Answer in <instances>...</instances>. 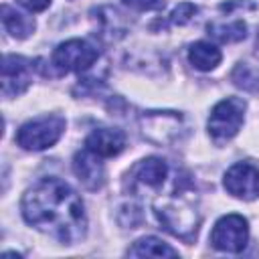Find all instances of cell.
<instances>
[{
  "instance_id": "obj_1",
  "label": "cell",
  "mask_w": 259,
  "mask_h": 259,
  "mask_svg": "<svg viewBox=\"0 0 259 259\" xmlns=\"http://www.w3.org/2000/svg\"><path fill=\"white\" fill-rule=\"evenodd\" d=\"M20 208L24 221L32 229L57 239L59 243L73 245L87 233L83 200L61 178H40L24 192Z\"/></svg>"
},
{
  "instance_id": "obj_2",
  "label": "cell",
  "mask_w": 259,
  "mask_h": 259,
  "mask_svg": "<svg viewBox=\"0 0 259 259\" xmlns=\"http://www.w3.org/2000/svg\"><path fill=\"white\" fill-rule=\"evenodd\" d=\"M245 109L247 103L241 97H225L212 107L206 127L214 144H225L239 134L245 119Z\"/></svg>"
},
{
  "instance_id": "obj_3",
  "label": "cell",
  "mask_w": 259,
  "mask_h": 259,
  "mask_svg": "<svg viewBox=\"0 0 259 259\" xmlns=\"http://www.w3.org/2000/svg\"><path fill=\"white\" fill-rule=\"evenodd\" d=\"M154 212H156V219L160 221V225L168 233H172L174 237H180L184 241H190L196 235L198 214L186 202L184 194H180L176 198H170V200H166L162 204L158 202L154 206Z\"/></svg>"
},
{
  "instance_id": "obj_4",
  "label": "cell",
  "mask_w": 259,
  "mask_h": 259,
  "mask_svg": "<svg viewBox=\"0 0 259 259\" xmlns=\"http://www.w3.org/2000/svg\"><path fill=\"white\" fill-rule=\"evenodd\" d=\"M65 132V119L61 115H42L20 125L16 132V144L30 152H40L55 146Z\"/></svg>"
},
{
  "instance_id": "obj_5",
  "label": "cell",
  "mask_w": 259,
  "mask_h": 259,
  "mask_svg": "<svg viewBox=\"0 0 259 259\" xmlns=\"http://www.w3.org/2000/svg\"><path fill=\"white\" fill-rule=\"evenodd\" d=\"M249 241V225L241 214H225L221 217L210 231V245L217 251L225 253H241Z\"/></svg>"
},
{
  "instance_id": "obj_6",
  "label": "cell",
  "mask_w": 259,
  "mask_h": 259,
  "mask_svg": "<svg viewBox=\"0 0 259 259\" xmlns=\"http://www.w3.org/2000/svg\"><path fill=\"white\" fill-rule=\"evenodd\" d=\"M97 49L81 38H71L61 42L51 57V65L57 73H71V71H85L97 61Z\"/></svg>"
},
{
  "instance_id": "obj_7",
  "label": "cell",
  "mask_w": 259,
  "mask_h": 259,
  "mask_svg": "<svg viewBox=\"0 0 259 259\" xmlns=\"http://www.w3.org/2000/svg\"><path fill=\"white\" fill-rule=\"evenodd\" d=\"M223 184L229 194L241 200H255L259 196V168L251 162H237L225 172Z\"/></svg>"
},
{
  "instance_id": "obj_8",
  "label": "cell",
  "mask_w": 259,
  "mask_h": 259,
  "mask_svg": "<svg viewBox=\"0 0 259 259\" xmlns=\"http://www.w3.org/2000/svg\"><path fill=\"white\" fill-rule=\"evenodd\" d=\"M182 115L176 111H144L142 134L154 144H168L178 138Z\"/></svg>"
},
{
  "instance_id": "obj_9",
  "label": "cell",
  "mask_w": 259,
  "mask_h": 259,
  "mask_svg": "<svg viewBox=\"0 0 259 259\" xmlns=\"http://www.w3.org/2000/svg\"><path fill=\"white\" fill-rule=\"evenodd\" d=\"M32 79V63L18 55H4L2 61V95L16 97L24 93Z\"/></svg>"
},
{
  "instance_id": "obj_10",
  "label": "cell",
  "mask_w": 259,
  "mask_h": 259,
  "mask_svg": "<svg viewBox=\"0 0 259 259\" xmlns=\"http://www.w3.org/2000/svg\"><path fill=\"white\" fill-rule=\"evenodd\" d=\"M73 172L79 178V182L89 190H99L105 184V166L101 162V156L87 148L75 154Z\"/></svg>"
},
{
  "instance_id": "obj_11",
  "label": "cell",
  "mask_w": 259,
  "mask_h": 259,
  "mask_svg": "<svg viewBox=\"0 0 259 259\" xmlns=\"http://www.w3.org/2000/svg\"><path fill=\"white\" fill-rule=\"evenodd\" d=\"M168 176V164L162 158L150 156L138 162L130 172V188H158Z\"/></svg>"
},
{
  "instance_id": "obj_12",
  "label": "cell",
  "mask_w": 259,
  "mask_h": 259,
  "mask_svg": "<svg viewBox=\"0 0 259 259\" xmlns=\"http://www.w3.org/2000/svg\"><path fill=\"white\" fill-rule=\"evenodd\" d=\"M85 148L95 152L101 158L117 156L125 148V134L117 127H95L87 136Z\"/></svg>"
},
{
  "instance_id": "obj_13",
  "label": "cell",
  "mask_w": 259,
  "mask_h": 259,
  "mask_svg": "<svg viewBox=\"0 0 259 259\" xmlns=\"http://www.w3.org/2000/svg\"><path fill=\"white\" fill-rule=\"evenodd\" d=\"M221 59H223L221 51L214 45L204 42V40H198V42L190 45V49H188V61L198 71H210V69H214L221 63Z\"/></svg>"
},
{
  "instance_id": "obj_14",
  "label": "cell",
  "mask_w": 259,
  "mask_h": 259,
  "mask_svg": "<svg viewBox=\"0 0 259 259\" xmlns=\"http://www.w3.org/2000/svg\"><path fill=\"white\" fill-rule=\"evenodd\" d=\"M127 255L132 257H178V251L172 249L168 243H164L158 237H142L138 239L130 249Z\"/></svg>"
},
{
  "instance_id": "obj_15",
  "label": "cell",
  "mask_w": 259,
  "mask_h": 259,
  "mask_svg": "<svg viewBox=\"0 0 259 259\" xmlns=\"http://www.w3.org/2000/svg\"><path fill=\"white\" fill-rule=\"evenodd\" d=\"M2 24H4L6 32H10V36H14V38H26L34 30V20L30 16L10 8L8 4L2 6Z\"/></svg>"
},
{
  "instance_id": "obj_16",
  "label": "cell",
  "mask_w": 259,
  "mask_h": 259,
  "mask_svg": "<svg viewBox=\"0 0 259 259\" xmlns=\"http://www.w3.org/2000/svg\"><path fill=\"white\" fill-rule=\"evenodd\" d=\"M206 30L221 42H239L247 36V24L243 20H212L206 24Z\"/></svg>"
},
{
  "instance_id": "obj_17",
  "label": "cell",
  "mask_w": 259,
  "mask_h": 259,
  "mask_svg": "<svg viewBox=\"0 0 259 259\" xmlns=\"http://www.w3.org/2000/svg\"><path fill=\"white\" fill-rule=\"evenodd\" d=\"M231 79L237 87L245 89V91H253V93H259V71L255 67H251L249 63H239L233 73H231Z\"/></svg>"
},
{
  "instance_id": "obj_18",
  "label": "cell",
  "mask_w": 259,
  "mask_h": 259,
  "mask_svg": "<svg viewBox=\"0 0 259 259\" xmlns=\"http://www.w3.org/2000/svg\"><path fill=\"white\" fill-rule=\"evenodd\" d=\"M194 14H196V6H194V4H188V2H182V4H178V6L170 12V22L182 26V24L190 22V18H192Z\"/></svg>"
},
{
  "instance_id": "obj_19",
  "label": "cell",
  "mask_w": 259,
  "mask_h": 259,
  "mask_svg": "<svg viewBox=\"0 0 259 259\" xmlns=\"http://www.w3.org/2000/svg\"><path fill=\"white\" fill-rule=\"evenodd\" d=\"M121 2L134 10H158L164 6V0H121Z\"/></svg>"
},
{
  "instance_id": "obj_20",
  "label": "cell",
  "mask_w": 259,
  "mask_h": 259,
  "mask_svg": "<svg viewBox=\"0 0 259 259\" xmlns=\"http://www.w3.org/2000/svg\"><path fill=\"white\" fill-rule=\"evenodd\" d=\"M20 6H24L30 12H42L45 8H49L51 0H16Z\"/></svg>"
}]
</instances>
